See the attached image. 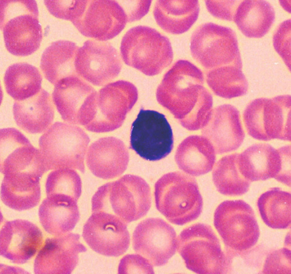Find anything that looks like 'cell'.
Here are the masks:
<instances>
[{"label":"cell","instance_id":"1","mask_svg":"<svg viewBox=\"0 0 291 274\" xmlns=\"http://www.w3.org/2000/svg\"><path fill=\"white\" fill-rule=\"evenodd\" d=\"M201 71L189 61L176 62L164 75L157 89L158 102L178 119L182 126H189L202 115L211 93L203 85Z\"/></svg>","mask_w":291,"mask_h":274},{"label":"cell","instance_id":"2","mask_svg":"<svg viewBox=\"0 0 291 274\" xmlns=\"http://www.w3.org/2000/svg\"><path fill=\"white\" fill-rule=\"evenodd\" d=\"M157 210L171 223L182 226L197 219L203 200L194 178L179 172L165 174L155 183Z\"/></svg>","mask_w":291,"mask_h":274},{"label":"cell","instance_id":"3","mask_svg":"<svg viewBox=\"0 0 291 274\" xmlns=\"http://www.w3.org/2000/svg\"><path fill=\"white\" fill-rule=\"evenodd\" d=\"M34 0H5L0 5V27L5 46L13 55L28 56L39 48L42 38Z\"/></svg>","mask_w":291,"mask_h":274},{"label":"cell","instance_id":"4","mask_svg":"<svg viewBox=\"0 0 291 274\" xmlns=\"http://www.w3.org/2000/svg\"><path fill=\"white\" fill-rule=\"evenodd\" d=\"M120 52L126 64L149 76L161 73L173 59L169 39L155 29L144 26H135L126 32L121 42Z\"/></svg>","mask_w":291,"mask_h":274},{"label":"cell","instance_id":"5","mask_svg":"<svg viewBox=\"0 0 291 274\" xmlns=\"http://www.w3.org/2000/svg\"><path fill=\"white\" fill-rule=\"evenodd\" d=\"M177 250L186 268L198 274H223L227 261L212 227L198 223L184 229L177 237Z\"/></svg>","mask_w":291,"mask_h":274},{"label":"cell","instance_id":"6","mask_svg":"<svg viewBox=\"0 0 291 274\" xmlns=\"http://www.w3.org/2000/svg\"><path fill=\"white\" fill-rule=\"evenodd\" d=\"M90 139L80 127L56 122L39 140L40 151L48 170L62 168L85 172V156Z\"/></svg>","mask_w":291,"mask_h":274},{"label":"cell","instance_id":"7","mask_svg":"<svg viewBox=\"0 0 291 274\" xmlns=\"http://www.w3.org/2000/svg\"><path fill=\"white\" fill-rule=\"evenodd\" d=\"M190 50L194 59L206 69L229 65L242 68L236 34L230 28L212 22L200 26L192 35Z\"/></svg>","mask_w":291,"mask_h":274},{"label":"cell","instance_id":"8","mask_svg":"<svg viewBox=\"0 0 291 274\" xmlns=\"http://www.w3.org/2000/svg\"><path fill=\"white\" fill-rule=\"evenodd\" d=\"M243 119L248 134L259 141L279 139L290 141L291 97L261 98L246 107Z\"/></svg>","mask_w":291,"mask_h":274},{"label":"cell","instance_id":"9","mask_svg":"<svg viewBox=\"0 0 291 274\" xmlns=\"http://www.w3.org/2000/svg\"><path fill=\"white\" fill-rule=\"evenodd\" d=\"M150 187L141 177L126 174L105 184L101 200L103 210L109 205L126 223L137 221L147 213L151 204Z\"/></svg>","mask_w":291,"mask_h":274},{"label":"cell","instance_id":"10","mask_svg":"<svg viewBox=\"0 0 291 274\" xmlns=\"http://www.w3.org/2000/svg\"><path fill=\"white\" fill-rule=\"evenodd\" d=\"M173 142L172 130L165 116L141 108L132 124L131 148L144 159L155 161L170 153Z\"/></svg>","mask_w":291,"mask_h":274},{"label":"cell","instance_id":"11","mask_svg":"<svg viewBox=\"0 0 291 274\" xmlns=\"http://www.w3.org/2000/svg\"><path fill=\"white\" fill-rule=\"evenodd\" d=\"M53 98L62 119L69 124L84 126L96 114L98 92L77 75L67 77L57 83Z\"/></svg>","mask_w":291,"mask_h":274},{"label":"cell","instance_id":"12","mask_svg":"<svg viewBox=\"0 0 291 274\" xmlns=\"http://www.w3.org/2000/svg\"><path fill=\"white\" fill-rule=\"evenodd\" d=\"M74 65L77 74L94 86H104L117 77L122 68L119 53L110 43L88 40L79 48Z\"/></svg>","mask_w":291,"mask_h":274},{"label":"cell","instance_id":"13","mask_svg":"<svg viewBox=\"0 0 291 274\" xmlns=\"http://www.w3.org/2000/svg\"><path fill=\"white\" fill-rule=\"evenodd\" d=\"M93 213L85 224L82 236L93 251L107 256L118 257L128 249L130 236L126 223L103 211Z\"/></svg>","mask_w":291,"mask_h":274},{"label":"cell","instance_id":"14","mask_svg":"<svg viewBox=\"0 0 291 274\" xmlns=\"http://www.w3.org/2000/svg\"><path fill=\"white\" fill-rule=\"evenodd\" d=\"M132 246L138 254L155 266L165 265L175 254L177 237L174 228L159 218H149L140 223L132 235Z\"/></svg>","mask_w":291,"mask_h":274},{"label":"cell","instance_id":"15","mask_svg":"<svg viewBox=\"0 0 291 274\" xmlns=\"http://www.w3.org/2000/svg\"><path fill=\"white\" fill-rule=\"evenodd\" d=\"M138 97L136 87L126 81L110 82L103 86L98 92L97 112L89 125L91 130L105 133L118 128Z\"/></svg>","mask_w":291,"mask_h":274},{"label":"cell","instance_id":"16","mask_svg":"<svg viewBox=\"0 0 291 274\" xmlns=\"http://www.w3.org/2000/svg\"><path fill=\"white\" fill-rule=\"evenodd\" d=\"M128 21L123 7L114 0H87L82 13L72 22L83 35L104 41L118 35Z\"/></svg>","mask_w":291,"mask_h":274},{"label":"cell","instance_id":"17","mask_svg":"<svg viewBox=\"0 0 291 274\" xmlns=\"http://www.w3.org/2000/svg\"><path fill=\"white\" fill-rule=\"evenodd\" d=\"M237 164L240 173L250 182L272 178L278 181L289 172L290 159L280 148L259 143L238 153Z\"/></svg>","mask_w":291,"mask_h":274},{"label":"cell","instance_id":"18","mask_svg":"<svg viewBox=\"0 0 291 274\" xmlns=\"http://www.w3.org/2000/svg\"><path fill=\"white\" fill-rule=\"evenodd\" d=\"M79 234L71 232L47 238L34 264L36 274H70L78 264L79 254L86 248Z\"/></svg>","mask_w":291,"mask_h":274},{"label":"cell","instance_id":"19","mask_svg":"<svg viewBox=\"0 0 291 274\" xmlns=\"http://www.w3.org/2000/svg\"><path fill=\"white\" fill-rule=\"evenodd\" d=\"M43 241L41 231L32 222L21 219L7 221L0 231V255L13 263L23 264L35 255Z\"/></svg>","mask_w":291,"mask_h":274},{"label":"cell","instance_id":"20","mask_svg":"<svg viewBox=\"0 0 291 274\" xmlns=\"http://www.w3.org/2000/svg\"><path fill=\"white\" fill-rule=\"evenodd\" d=\"M201 132L216 153L219 154L238 149L245 137L240 112L236 108L229 104L218 106L212 110Z\"/></svg>","mask_w":291,"mask_h":274},{"label":"cell","instance_id":"21","mask_svg":"<svg viewBox=\"0 0 291 274\" xmlns=\"http://www.w3.org/2000/svg\"><path fill=\"white\" fill-rule=\"evenodd\" d=\"M120 142L113 137L101 138L92 143L86 156L92 173L104 180L117 178L126 169L128 160L122 153Z\"/></svg>","mask_w":291,"mask_h":274},{"label":"cell","instance_id":"22","mask_svg":"<svg viewBox=\"0 0 291 274\" xmlns=\"http://www.w3.org/2000/svg\"><path fill=\"white\" fill-rule=\"evenodd\" d=\"M13 112L17 125L26 132L34 134L41 133L47 129L54 116L51 96L43 89L28 98L16 101Z\"/></svg>","mask_w":291,"mask_h":274},{"label":"cell","instance_id":"23","mask_svg":"<svg viewBox=\"0 0 291 274\" xmlns=\"http://www.w3.org/2000/svg\"><path fill=\"white\" fill-rule=\"evenodd\" d=\"M1 170L25 169L34 166L43 158L21 132L13 128L0 131Z\"/></svg>","mask_w":291,"mask_h":274},{"label":"cell","instance_id":"24","mask_svg":"<svg viewBox=\"0 0 291 274\" xmlns=\"http://www.w3.org/2000/svg\"><path fill=\"white\" fill-rule=\"evenodd\" d=\"M4 175L1 196L6 205L21 211L30 209L38 204L41 198L40 178L23 172Z\"/></svg>","mask_w":291,"mask_h":274},{"label":"cell","instance_id":"25","mask_svg":"<svg viewBox=\"0 0 291 274\" xmlns=\"http://www.w3.org/2000/svg\"><path fill=\"white\" fill-rule=\"evenodd\" d=\"M216 153L211 143L204 137L191 135L179 145L175 159L180 170L197 176L211 170L216 161Z\"/></svg>","mask_w":291,"mask_h":274},{"label":"cell","instance_id":"26","mask_svg":"<svg viewBox=\"0 0 291 274\" xmlns=\"http://www.w3.org/2000/svg\"><path fill=\"white\" fill-rule=\"evenodd\" d=\"M199 11L198 0H158L153 15L159 26L174 34L189 30L198 18Z\"/></svg>","mask_w":291,"mask_h":274},{"label":"cell","instance_id":"27","mask_svg":"<svg viewBox=\"0 0 291 274\" xmlns=\"http://www.w3.org/2000/svg\"><path fill=\"white\" fill-rule=\"evenodd\" d=\"M272 5L264 0H244L236 9L233 20L240 31L250 38L263 37L274 22Z\"/></svg>","mask_w":291,"mask_h":274},{"label":"cell","instance_id":"28","mask_svg":"<svg viewBox=\"0 0 291 274\" xmlns=\"http://www.w3.org/2000/svg\"><path fill=\"white\" fill-rule=\"evenodd\" d=\"M38 215L40 223L45 230L57 236L70 232L80 217L77 202L47 197L40 205Z\"/></svg>","mask_w":291,"mask_h":274},{"label":"cell","instance_id":"29","mask_svg":"<svg viewBox=\"0 0 291 274\" xmlns=\"http://www.w3.org/2000/svg\"><path fill=\"white\" fill-rule=\"evenodd\" d=\"M79 48L72 42L60 40L52 43L43 51L40 67L46 79L56 85L62 79L77 75L74 65Z\"/></svg>","mask_w":291,"mask_h":274},{"label":"cell","instance_id":"30","mask_svg":"<svg viewBox=\"0 0 291 274\" xmlns=\"http://www.w3.org/2000/svg\"><path fill=\"white\" fill-rule=\"evenodd\" d=\"M4 81L7 93L14 99L20 101L33 96L40 90L42 78L36 67L19 63L8 67Z\"/></svg>","mask_w":291,"mask_h":274},{"label":"cell","instance_id":"31","mask_svg":"<svg viewBox=\"0 0 291 274\" xmlns=\"http://www.w3.org/2000/svg\"><path fill=\"white\" fill-rule=\"evenodd\" d=\"M238 154L234 153L221 158L212 172V180L218 191L227 196H239L248 191L250 182L240 173L238 167Z\"/></svg>","mask_w":291,"mask_h":274},{"label":"cell","instance_id":"32","mask_svg":"<svg viewBox=\"0 0 291 274\" xmlns=\"http://www.w3.org/2000/svg\"><path fill=\"white\" fill-rule=\"evenodd\" d=\"M207 83L216 95L226 99L242 96L247 91L248 83L242 68L232 65L210 70Z\"/></svg>","mask_w":291,"mask_h":274},{"label":"cell","instance_id":"33","mask_svg":"<svg viewBox=\"0 0 291 274\" xmlns=\"http://www.w3.org/2000/svg\"><path fill=\"white\" fill-rule=\"evenodd\" d=\"M257 205L262 219L266 223L283 224L290 222V192L279 188H273L260 196Z\"/></svg>","mask_w":291,"mask_h":274},{"label":"cell","instance_id":"34","mask_svg":"<svg viewBox=\"0 0 291 274\" xmlns=\"http://www.w3.org/2000/svg\"><path fill=\"white\" fill-rule=\"evenodd\" d=\"M47 197L77 202L82 191L80 177L75 170L62 168L48 174L45 183Z\"/></svg>","mask_w":291,"mask_h":274},{"label":"cell","instance_id":"35","mask_svg":"<svg viewBox=\"0 0 291 274\" xmlns=\"http://www.w3.org/2000/svg\"><path fill=\"white\" fill-rule=\"evenodd\" d=\"M274 48L290 70L291 20L282 22L278 27L273 37Z\"/></svg>","mask_w":291,"mask_h":274},{"label":"cell","instance_id":"36","mask_svg":"<svg viewBox=\"0 0 291 274\" xmlns=\"http://www.w3.org/2000/svg\"><path fill=\"white\" fill-rule=\"evenodd\" d=\"M119 274H154L152 265L139 254H128L120 260L118 268Z\"/></svg>","mask_w":291,"mask_h":274},{"label":"cell","instance_id":"37","mask_svg":"<svg viewBox=\"0 0 291 274\" xmlns=\"http://www.w3.org/2000/svg\"><path fill=\"white\" fill-rule=\"evenodd\" d=\"M45 5L54 17L71 21L75 16L79 5V0H45Z\"/></svg>","mask_w":291,"mask_h":274},{"label":"cell","instance_id":"38","mask_svg":"<svg viewBox=\"0 0 291 274\" xmlns=\"http://www.w3.org/2000/svg\"><path fill=\"white\" fill-rule=\"evenodd\" d=\"M236 2L235 1L206 0L208 11L213 16L220 19L233 20Z\"/></svg>","mask_w":291,"mask_h":274},{"label":"cell","instance_id":"39","mask_svg":"<svg viewBox=\"0 0 291 274\" xmlns=\"http://www.w3.org/2000/svg\"><path fill=\"white\" fill-rule=\"evenodd\" d=\"M151 0L126 1V14L128 21L138 20L148 12Z\"/></svg>","mask_w":291,"mask_h":274}]
</instances>
